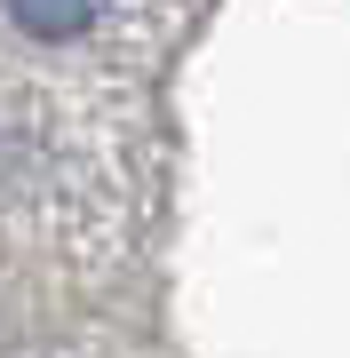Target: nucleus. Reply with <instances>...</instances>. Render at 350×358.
<instances>
[{
  "mask_svg": "<svg viewBox=\"0 0 350 358\" xmlns=\"http://www.w3.org/2000/svg\"><path fill=\"white\" fill-rule=\"evenodd\" d=\"M8 16L32 40H72V32H88L104 16V0H8Z\"/></svg>",
  "mask_w": 350,
  "mask_h": 358,
  "instance_id": "obj_1",
  "label": "nucleus"
}]
</instances>
